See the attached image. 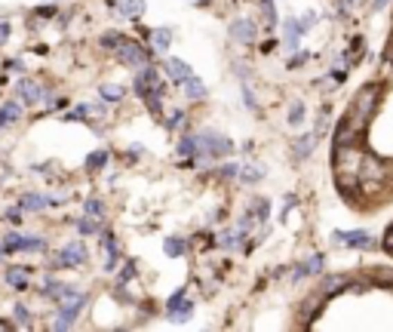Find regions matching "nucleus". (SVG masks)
Listing matches in <instances>:
<instances>
[{
  "label": "nucleus",
  "instance_id": "34",
  "mask_svg": "<svg viewBox=\"0 0 393 332\" xmlns=\"http://www.w3.org/2000/svg\"><path fill=\"white\" fill-rule=\"evenodd\" d=\"M344 3H363V0H344Z\"/></svg>",
  "mask_w": 393,
  "mask_h": 332
},
{
  "label": "nucleus",
  "instance_id": "10",
  "mask_svg": "<svg viewBox=\"0 0 393 332\" xmlns=\"http://www.w3.org/2000/svg\"><path fill=\"white\" fill-rule=\"evenodd\" d=\"M317 289L329 299V295L341 292V289H350V277H347V274H329V277H323L317 283Z\"/></svg>",
  "mask_w": 393,
  "mask_h": 332
},
{
  "label": "nucleus",
  "instance_id": "11",
  "mask_svg": "<svg viewBox=\"0 0 393 332\" xmlns=\"http://www.w3.org/2000/svg\"><path fill=\"white\" fill-rule=\"evenodd\" d=\"M163 68H166V77H169V80L178 83V87H182L188 77H194L191 65H188V62H182V59H166V65H163Z\"/></svg>",
  "mask_w": 393,
  "mask_h": 332
},
{
  "label": "nucleus",
  "instance_id": "32",
  "mask_svg": "<svg viewBox=\"0 0 393 332\" xmlns=\"http://www.w3.org/2000/svg\"><path fill=\"white\" fill-rule=\"evenodd\" d=\"M274 46H277V40H268V44H261V53H270Z\"/></svg>",
  "mask_w": 393,
  "mask_h": 332
},
{
  "label": "nucleus",
  "instance_id": "6",
  "mask_svg": "<svg viewBox=\"0 0 393 332\" xmlns=\"http://www.w3.org/2000/svg\"><path fill=\"white\" fill-rule=\"evenodd\" d=\"M311 31V25L304 22V19H289L283 28V46L286 49H298L302 46V37Z\"/></svg>",
  "mask_w": 393,
  "mask_h": 332
},
{
  "label": "nucleus",
  "instance_id": "22",
  "mask_svg": "<svg viewBox=\"0 0 393 332\" xmlns=\"http://www.w3.org/2000/svg\"><path fill=\"white\" fill-rule=\"evenodd\" d=\"M108 160H111V154L105 151V148H102V151H92L87 157V169H92V173H96V169H105V166H108Z\"/></svg>",
  "mask_w": 393,
  "mask_h": 332
},
{
  "label": "nucleus",
  "instance_id": "24",
  "mask_svg": "<svg viewBox=\"0 0 393 332\" xmlns=\"http://www.w3.org/2000/svg\"><path fill=\"white\" fill-rule=\"evenodd\" d=\"M304 114H307V108H304V102H292L289 105V126H302L304 123Z\"/></svg>",
  "mask_w": 393,
  "mask_h": 332
},
{
  "label": "nucleus",
  "instance_id": "15",
  "mask_svg": "<svg viewBox=\"0 0 393 332\" xmlns=\"http://www.w3.org/2000/svg\"><path fill=\"white\" fill-rule=\"evenodd\" d=\"M317 132H307V136H302L295 142V148H292V154H295V160H304V157H311V151L317 148Z\"/></svg>",
  "mask_w": 393,
  "mask_h": 332
},
{
  "label": "nucleus",
  "instance_id": "3",
  "mask_svg": "<svg viewBox=\"0 0 393 332\" xmlns=\"http://www.w3.org/2000/svg\"><path fill=\"white\" fill-rule=\"evenodd\" d=\"M114 55H117V62L123 68H145L148 62H151V49H145L141 44H135L132 37H126L123 46H120Z\"/></svg>",
  "mask_w": 393,
  "mask_h": 332
},
{
  "label": "nucleus",
  "instance_id": "16",
  "mask_svg": "<svg viewBox=\"0 0 393 332\" xmlns=\"http://www.w3.org/2000/svg\"><path fill=\"white\" fill-rule=\"evenodd\" d=\"M237 179L243 182V185H259V182L264 179V169H261L259 164H243Z\"/></svg>",
  "mask_w": 393,
  "mask_h": 332
},
{
  "label": "nucleus",
  "instance_id": "19",
  "mask_svg": "<svg viewBox=\"0 0 393 332\" xmlns=\"http://www.w3.org/2000/svg\"><path fill=\"white\" fill-rule=\"evenodd\" d=\"M151 40H154L157 53H166V49L173 46V31H169V28H157V31H151Z\"/></svg>",
  "mask_w": 393,
  "mask_h": 332
},
{
  "label": "nucleus",
  "instance_id": "28",
  "mask_svg": "<svg viewBox=\"0 0 393 332\" xmlns=\"http://www.w3.org/2000/svg\"><path fill=\"white\" fill-rule=\"evenodd\" d=\"M243 102H246V108L259 111V102H255V96H252V89H249V87H243Z\"/></svg>",
  "mask_w": 393,
  "mask_h": 332
},
{
  "label": "nucleus",
  "instance_id": "13",
  "mask_svg": "<svg viewBox=\"0 0 393 332\" xmlns=\"http://www.w3.org/2000/svg\"><path fill=\"white\" fill-rule=\"evenodd\" d=\"M246 213L255 218V222H268L270 216V200L268 197H252V200L246 203Z\"/></svg>",
  "mask_w": 393,
  "mask_h": 332
},
{
  "label": "nucleus",
  "instance_id": "26",
  "mask_svg": "<svg viewBox=\"0 0 393 332\" xmlns=\"http://www.w3.org/2000/svg\"><path fill=\"white\" fill-rule=\"evenodd\" d=\"M329 114H332V111H329V105H323V108H320V114H317V136H323V132L329 130Z\"/></svg>",
  "mask_w": 393,
  "mask_h": 332
},
{
  "label": "nucleus",
  "instance_id": "31",
  "mask_svg": "<svg viewBox=\"0 0 393 332\" xmlns=\"http://www.w3.org/2000/svg\"><path fill=\"white\" fill-rule=\"evenodd\" d=\"M387 3H390V0H375V3H372V10L378 12V10H384V6H387Z\"/></svg>",
  "mask_w": 393,
  "mask_h": 332
},
{
  "label": "nucleus",
  "instance_id": "9",
  "mask_svg": "<svg viewBox=\"0 0 393 332\" xmlns=\"http://www.w3.org/2000/svg\"><path fill=\"white\" fill-rule=\"evenodd\" d=\"M323 305H326V295L320 292V289H317L313 295H307L304 305H302V311H298V314H302V326H311V320L320 314V311H323Z\"/></svg>",
  "mask_w": 393,
  "mask_h": 332
},
{
  "label": "nucleus",
  "instance_id": "23",
  "mask_svg": "<svg viewBox=\"0 0 393 332\" xmlns=\"http://www.w3.org/2000/svg\"><path fill=\"white\" fill-rule=\"evenodd\" d=\"M98 93H102L105 102H123L126 89H123V87H117V83H105V87L98 89Z\"/></svg>",
  "mask_w": 393,
  "mask_h": 332
},
{
  "label": "nucleus",
  "instance_id": "17",
  "mask_svg": "<svg viewBox=\"0 0 393 332\" xmlns=\"http://www.w3.org/2000/svg\"><path fill=\"white\" fill-rule=\"evenodd\" d=\"M120 12H123V19H130V22H139L141 12H145V0H120Z\"/></svg>",
  "mask_w": 393,
  "mask_h": 332
},
{
  "label": "nucleus",
  "instance_id": "18",
  "mask_svg": "<svg viewBox=\"0 0 393 332\" xmlns=\"http://www.w3.org/2000/svg\"><path fill=\"white\" fill-rule=\"evenodd\" d=\"M175 151H178V157H197L200 139L197 136H182L178 139V145H175Z\"/></svg>",
  "mask_w": 393,
  "mask_h": 332
},
{
  "label": "nucleus",
  "instance_id": "27",
  "mask_svg": "<svg viewBox=\"0 0 393 332\" xmlns=\"http://www.w3.org/2000/svg\"><path fill=\"white\" fill-rule=\"evenodd\" d=\"M218 175H221V179H237V175H240V164H225V166H218Z\"/></svg>",
  "mask_w": 393,
  "mask_h": 332
},
{
  "label": "nucleus",
  "instance_id": "21",
  "mask_svg": "<svg viewBox=\"0 0 393 332\" xmlns=\"http://www.w3.org/2000/svg\"><path fill=\"white\" fill-rule=\"evenodd\" d=\"M163 252H166V256H173V259H178V256H184V252H188V243H184L182 237H169L166 243H163Z\"/></svg>",
  "mask_w": 393,
  "mask_h": 332
},
{
  "label": "nucleus",
  "instance_id": "5",
  "mask_svg": "<svg viewBox=\"0 0 393 332\" xmlns=\"http://www.w3.org/2000/svg\"><path fill=\"white\" fill-rule=\"evenodd\" d=\"M332 240L347 250H375L378 246V240L369 231H332Z\"/></svg>",
  "mask_w": 393,
  "mask_h": 332
},
{
  "label": "nucleus",
  "instance_id": "29",
  "mask_svg": "<svg viewBox=\"0 0 393 332\" xmlns=\"http://www.w3.org/2000/svg\"><path fill=\"white\" fill-rule=\"evenodd\" d=\"M307 59H311V55H307V53H298V55H292V59H289V68H292V71H295V68H302Z\"/></svg>",
  "mask_w": 393,
  "mask_h": 332
},
{
  "label": "nucleus",
  "instance_id": "2",
  "mask_svg": "<svg viewBox=\"0 0 393 332\" xmlns=\"http://www.w3.org/2000/svg\"><path fill=\"white\" fill-rule=\"evenodd\" d=\"M197 139H200V151H197V157L191 160V166H203L206 160H221V157H227V154H234V142L216 130L197 132Z\"/></svg>",
  "mask_w": 393,
  "mask_h": 332
},
{
  "label": "nucleus",
  "instance_id": "12",
  "mask_svg": "<svg viewBox=\"0 0 393 332\" xmlns=\"http://www.w3.org/2000/svg\"><path fill=\"white\" fill-rule=\"evenodd\" d=\"M243 240H246V231H243V228H237V231L227 228V231H221V234H218L216 243L221 246V250H240V246L246 250V243H243Z\"/></svg>",
  "mask_w": 393,
  "mask_h": 332
},
{
  "label": "nucleus",
  "instance_id": "7",
  "mask_svg": "<svg viewBox=\"0 0 393 332\" xmlns=\"http://www.w3.org/2000/svg\"><path fill=\"white\" fill-rule=\"evenodd\" d=\"M166 311H169V317H175V320H188L191 311H194V305L188 302V289H175L173 299L166 302Z\"/></svg>",
  "mask_w": 393,
  "mask_h": 332
},
{
  "label": "nucleus",
  "instance_id": "4",
  "mask_svg": "<svg viewBox=\"0 0 393 332\" xmlns=\"http://www.w3.org/2000/svg\"><path fill=\"white\" fill-rule=\"evenodd\" d=\"M227 34H231L234 44L240 46H255L259 44V25L252 22V19H231V25H227Z\"/></svg>",
  "mask_w": 393,
  "mask_h": 332
},
{
  "label": "nucleus",
  "instance_id": "30",
  "mask_svg": "<svg viewBox=\"0 0 393 332\" xmlns=\"http://www.w3.org/2000/svg\"><path fill=\"white\" fill-rule=\"evenodd\" d=\"M384 250H387V252H393V225L387 228V234H384Z\"/></svg>",
  "mask_w": 393,
  "mask_h": 332
},
{
  "label": "nucleus",
  "instance_id": "25",
  "mask_svg": "<svg viewBox=\"0 0 393 332\" xmlns=\"http://www.w3.org/2000/svg\"><path fill=\"white\" fill-rule=\"evenodd\" d=\"M166 126H169V130H184V126H188V114H184L182 108L169 111V114H166Z\"/></svg>",
  "mask_w": 393,
  "mask_h": 332
},
{
  "label": "nucleus",
  "instance_id": "33",
  "mask_svg": "<svg viewBox=\"0 0 393 332\" xmlns=\"http://www.w3.org/2000/svg\"><path fill=\"white\" fill-rule=\"evenodd\" d=\"M194 3H200V6H206V3H209V0H194Z\"/></svg>",
  "mask_w": 393,
  "mask_h": 332
},
{
  "label": "nucleus",
  "instance_id": "20",
  "mask_svg": "<svg viewBox=\"0 0 393 332\" xmlns=\"http://www.w3.org/2000/svg\"><path fill=\"white\" fill-rule=\"evenodd\" d=\"M261 19H264V28H268V31H274V28L280 25V19H277V6H274V0H261Z\"/></svg>",
  "mask_w": 393,
  "mask_h": 332
},
{
  "label": "nucleus",
  "instance_id": "14",
  "mask_svg": "<svg viewBox=\"0 0 393 332\" xmlns=\"http://www.w3.org/2000/svg\"><path fill=\"white\" fill-rule=\"evenodd\" d=\"M182 87H184V96H188L191 102H206V96H209L206 83H203V80H197V77H188V80H184Z\"/></svg>",
  "mask_w": 393,
  "mask_h": 332
},
{
  "label": "nucleus",
  "instance_id": "1",
  "mask_svg": "<svg viewBox=\"0 0 393 332\" xmlns=\"http://www.w3.org/2000/svg\"><path fill=\"white\" fill-rule=\"evenodd\" d=\"M381 96H384V83L381 80L363 83L360 93L353 96V102H350V108L344 114V123H347V130L353 132V136H363V132H366L369 120H372V114H375L378 102H381Z\"/></svg>",
  "mask_w": 393,
  "mask_h": 332
},
{
  "label": "nucleus",
  "instance_id": "8",
  "mask_svg": "<svg viewBox=\"0 0 393 332\" xmlns=\"http://www.w3.org/2000/svg\"><path fill=\"white\" fill-rule=\"evenodd\" d=\"M323 265H326V256H323V252H317V256H311L307 261H302L298 268H292V280L317 277V274H323Z\"/></svg>",
  "mask_w": 393,
  "mask_h": 332
}]
</instances>
